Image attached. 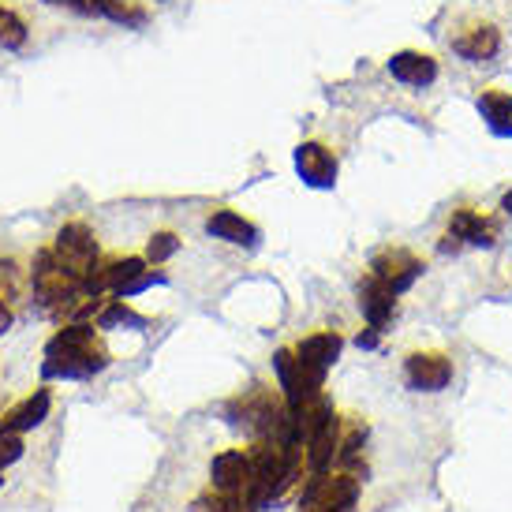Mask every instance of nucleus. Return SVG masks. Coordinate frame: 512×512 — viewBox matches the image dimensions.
<instances>
[{
  "label": "nucleus",
  "instance_id": "f257e3e1",
  "mask_svg": "<svg viewBox=\"0 0 512 512\" xmlns=\"http://www.w3.org/2000/svg\"><path fill=\"white\" fill-rule=\"evenodd\" d=\"M109 367V352L98 337L94 322H68L57 329L49 344H45L42 378H57V382H86Z\"/></svg>",
  "mask_w": 512,
  "mask_h": 512
},
{
  "label": "nucleus",
  "instance_id": "ddd939ff",
  "mask_svg": "<svg viewBox=\"0 0 512 512\" xmlns=\"http://www.w3.org/2000/svg\"><path fill=\"white\" fill-rule=\"evenodd\" d=\"M389 75L404 86H430L438 79V60L430 57V53H415V49H400L389 57Z\"/></svg>",
  "mask_w": 512,
  "mask_h": 512
},
{
  "label": "nucleus",
  "instance_id": "4468645a",
  "mask_svg": "<svg viewBox=\"0 0 512 512\" xmlns=\"http://www.w3.org/2000/svg\"><path fill=\"white\" fill-rule=\"evenodd\" d=\"M206 232L214 240L232 243V247H258V228L243 214H236V210H214V214L206 217Z\"/></svg>",
  "mask_w": 512,
  "mask_h": 512
},
{
  "label": "nucleus",
  "instance_id": "423d86ee",
  "mask_svg": "<svg viewBox=\"0 0 512 512\" xmlns=\"http://www.w3.org/2000/svg\"><path fill=\"white\" fill-rule=\"evenodd\" d=\"M404 382L415 393H441L453 382V359L441 352H412L404 359Z\"/></svg>",
  "mask_w": 512,
  "mask_h": 512
},
{
  "label": "nucleus",
  "instance_id": "6ab92c4d",
  "mask_svg": "<svg viewBox=\"0 0 512 512\" xmlns=\"http://www.w3.org/2000/svg\"><path fill=\"white\" fill-rule=\"evenodd\" d=\"M23 45H27V23L12 8H0V49H23Z\"/></svg>",
  "mask_w": 512,
  "mask_h": 512
},
{
  "label": "nucleus",
  "instance_id": "7ed1b4c3",
  "mask_svg": "<svg viewBox=\"0 0 512 512\" xmlns=\"http://www.w3.org/2000/svg\"><path fill=\"white\" fill-rule=\"evenodd\" d=\"M53 255L75 273V277H90V270L98 266V240H94V232L83 225V221H72V225H64L57 232V240H53Z\"/></svg>",
  "mask_w": 512,
  "mask_h": 512
},
{
  "label": "nucleus",
  "instance_id": "9d476101",
  "mask_svg": "<svg viewBox=\"0 0 512 512\" xmlns=\"http://www.w3.org/2000/svg\"><path fill=\"white\" fill-rule=\"evenodd\" d=\"M359 311H363L370 329H385L393 322V314H397V292L385 281H378L374 273H367L359 281Z\"/></svg>",
  "mask_w": 512,
  "mask_h": 512
},
{
  "label": "nucleus",
  "instance_id": "0eeeda50",
  "mask_svg": "<svg viewBox=\"0 0 512 512\" xmlns=\"http://www.w3.org/2000/svg\"><path fill=\"white\" fill-rule=\"evenodd\" d=\"M370 273L400 296V292H408L423 277V262L412 251H404V247H385V251H378V255L370 258Z\"/></svg>",
  "mask_w": 512,
  "mask_h": 512
},
{
  "label": "nucleus",
  "instance_id": "f03ea898",
  "mask_svg": "<svg viewBox=\"0 0 512 512\" xmlns=\"http://www.w3.org/2000/svg\"><path fill=\"white\" fill-rule=\"evenodd\" d=\"M359 490H363V475L356 471H341V475H311V483L299 494V509L303 512H356Z\"/></svg>",
  "mask_w": 512,
  "mask_h": 512
},
{
  "label": "nucleus",
  "instance_id": "2eb2a0df",
  "mask_svg": "<svg viewBox=\"0 0 512 512\" xmlns=\"http://www.w3.org/2000/svg\"><path fill=\"white\" fill-rule=\"evenodd\" d=\"M479 113L494 135H512V94L509 90H483L479 94Z\"/></svg>",
  "mask_w": 512,
  "mask_h": 512
},
{
  "label": "nucleus",
  "instance_id": "5701e85b",
  "mask_svg": "<svg viewBox=\"0 0 512 512\" xmlns=\"http://www.w3.org/2000/svg\"><path fill=\"white\" fill-rule=\"evenodd\" d=\"M378 333H382V329H367V333H359V348H378Z\"/></svg>",
  "mask_w": 512,
  "mask_h": 512
},
{
  "label": "nucleus",
  "instance_id": "393cba45",
  "mask_svg": "<svg viewBox=\"0 0 512 512\" xmlns=\"http://www.w3.org/2000/svg\"><path fill=\"white\" fill-rule=\"evenodd\" d=\"M42 4H49V8H72L75 0H42Z\"/></svg>",
  "mask_w": 512,
  "mask_h": 512
},
{
  "label": "nucleus",
  "instance_id": "6e6552de",
  "mask_svg": "<svg viewBox=\"0 0 512 512\" xmlns=\"http://www.w3.org/2000/svg\"><path fill=\"white\" fill-rule=\"evenodd\" d=\"M449 236H453L460 247H494L501 236V225L494 217L471 210V206H460V210H453V217H449Z\"/></svg>",
  "mask_w": 512,
  "mask_h": 512
},
{
  "label": "nucleus",
  "instance_id": "39448f33",
  "mask_svg": "<svg viewBox=\"0 0 512 512\" xmlns=\"http://www.w3.org/2000/svg\"><path fill=\"white\" fill-rule=\"evenodd\" d=\"M210 483L221 498H247L251 486V449H225L210 464Z\"/></svg>",
  "mask_w": 512,
  "mask_h": 512
},
{
  "label": "nucleus",
  "instance_id": "20e7f679",
  "mask_svg": "<svg viewBox=\"0 0 512 512\" xmlns=\"http://www.w3.org/2000/svg\"><path fill=\"white\" fill-rule=\"evenodd\" d=\"M341 333H333V329H326V333H311V337H303V341L296 344V359L299 367H303V374L311 378L314 385L326 382V374L333 370V363L341 359Z\"/></svg>",
  "mask_w": 512,
  "mask_h": 512
},
{
  "label": "nucleus",
  "instance_id": "4be33fe9",
  "mask_svg": "<svg viewBox=\"0 0 512 512\" xmlns=\"http://www.w3.org/2000/svg\"><path fill=\"white\" fill-rule=\"evenodd\" d=\"M8 329H12V303H4V299H0V337H4Z\"/></svg>",
  "mask_w": 512,
  "mask_h": 512
},
{
  "label": "nucleus",
  "instance_id": "f3484780",
  "mask_svg": "<svg viewBox=\"0 0 512 512\" xmlns=\"http://www.w3.org/2000/svg\"><path fill=\"white\" fill-rule=\"evenodd\" d=\"M94 326L98 329H146L150 318H143L139 311H131L128 299H109V303H101V311L94 314Z\"/></svg>",
  "mask_w": 512,
  "mask_h": 512
},
{
  "label": "nucleus",
  "instance_id": "412c9836",
  "mask_svg": "<svg viewBox=\"0 0 512 512\" xmlns=\"http://www.w3.org/2000/svg\"><path fill=\"white\" fill-rule=\"evenodd\" d=\"M27 445H23V434H0V471H8L15 460H23Z\"/></svg>",
  "mask_w": 512,
  "mask_h": 512
},
{
  "label": "nucleus",
  "instance_id": "a878e982",
  "mask_svg": "<svg viewBox=\"0 0 512 512\" xmlns=\"http://www.w3.org/2000/svg\"><path fill=\"white\" fill-rule=\"evenodd\" d=\"M0 490H4V471H0Z\"/></svg>",
  "mask_w": 512,
  "mask_h": 512
},
{
  "label": "nucleus",
  "instance_id": "9b49d317",
  "mask_svg": "<svg viewBox=\"0 0 512 512\" xmlns=\"http://www.w3.org/2000/svg\"><path fill=\"white\" fill-rule=\"evenodd\" d=\"M49 408H53V393L49 389H34L30 397H23L12 412L0 415V434H27V430L42 427L49 419Z\"/></svg>",
  "mask_w": 512,
  "mask_h": 512
},
{
  "label": "nucleus",
  "instance_id": "f8f14e48",
  "mask_svg": "<svg viewBox=\"0 0 512 512\" xmlns=\"http://www.w3.org/2000/svg\"><path fill=\"white\" fill-rule=\"evenodd\" d=\"M453 53L456 57L471 60V64H486L501 53V30L494 23H475L464 34L453 38Z\"/></svg>",
  "mask_w": 512,
  "mask_h": 512
},
{
  "label": "nucleus",
  "instance_id": "b1692460",
  "mask_svg": "<svg viewBox=\"0 0 512 512\" xmlns=\"http://www.w3.org/2000/svg\"><path fill=\"white\" fill-rule=\"evenodd\" d=\"M501 210L512 217V191H505V195H501Z\"/></svg>",
  "mask_w": 512,
  "mask_h": 512
},
{
  "label": "nucleus",
  "instance_id": "aec40b11",
  "mask_svg": "<svg viewBox=\"0 0 512 512\" xmlns=\"http://www.w3.org/2000/svg\"><path fill=\"white\" fill-rule=\"evenodd\" d=\"M176 251H180L176 232H154L150 243H146V262H150V266H161V262H169Z\"/></svg>",
  "mask_w": 512,
  "mask_h": 512
},
{
  "label": "nucleus",
  "instance_id": "1a4fd4ad",
  "mask_svg": "<svg viewBox=\"0 0 512 512\" xmlns=\"http://www.w3.org/2000/svg\"><path fill=\"white\" fill-rule=\"evenodd\" d=\"M296 172L307 187L329 191L337 184V154L322 143H299L296 146Z\"/></svg>",
  "mask_w": 512,
  "mask_h": 512
},
{
  "label": "nucleus",
  "instance_id": "dca6fc26",
  "mask_svg": "<svg viewBox=\"0 0 512 512\" xmlns=\"http://www.w3.org/2000/svg\"><path fill=\"white\" fill-rule=\"evenodd\" d=\"M146 255L139 258V255H124V258H113V262H101V270H105V285H109V292L113 296H120L128 285H135L139 277L146 273Z\"/></svg>",
  "mask_w": 512,
  "mask_h": 512
},
{
  "label": "nucleus",
  "instance_id": "a211bd4d",
  "mask_svg": "<svg viewBox=\"0 0 512 512\" xmlns=\"http://www.w3.org/2000/svg\"><path fill=\"white\" fill-rule=\"evenodd\" d=\"M27 288V273L19 270L15 258H0V299L4 303H15Z\"/></svg>",
  "mask_w": 512,
  "mask_h": 512
}]
</instances>
